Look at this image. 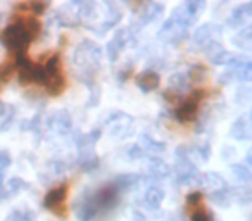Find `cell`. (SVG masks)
Returning a JSON list of instances; mask_svg holds the SVG:
<instances>
[{
	"label": "cell",
	"instance_id": "6da1fadb",
	"mask_svg": "<svg viewBox=\"0 0 252 221\" xmlns=\"http://www.w3.org/2000/svg\"><path fill=\"white\" fill-rule=\"evenodd\" d=\"M0 42L2 45H5L9 50L18 54H25V50L30 47L32 43V36L26 32V26L23 19H18V21L11 23L4 28V32L0 33Z\"/></svg>",
	"mask_w": 252,
	"mask_h": 221
},
{
	"label": "cell",
	"instance_id": "7a4b0ae2",
	"mask_svg": "<svg viewBox=\"0 0 252 221\" xmlns=\"http://www.w3.org/2000/svg\"><path fill=\"white\" fill-rule=\"evenodd\" d=\"M102 59V50L92 40H83L80 45L74 49L73 63L83 71H95Z\"/></svg>",
	"mask_w": 252,
	"mask_h": 221
},
{
	"label": "cell",
	"instance_id": "3957f363",
	"mask_svg": "<svg viewBox=\"0 0 252 221\" xmlns=\"http://www.w3.org/2000/svg\"><path fill=\"white\" fill-rule=\"evenodd\" d=\"M119 195H121V192H119L112 183L104 185L100 190H97V192L94 193V200H95V206H97L98 216H102V214L114 209L119 202Z\"/></svg>",
	"mask_w": 252,
	"mask_h": 221
},
{
	"label": "cell",
	"instance_id": "277c9868",
	"mask_svg": "<svg viewBox=\"0 0 252 221\" xmlns=\"http://www.w3.org/2000/svg\"><path fill=\"white\" fill-rule=\"evenodd\" d=\"M105 125L109 126V135L114 138H125L133 131V120L125 113H114Z\"/></svg>",
	"mask_w": 252,
	"mask_h": 221
},
{
	"label": "cell",
	"instance_id": "5b68a950",
	"mask_svg": "<svg viewBox=\"0 0 252 221\" xmlns=\"http://www.w3.org/2000/svg\"><path fill=\"white\" fill-rule=\"evenodd\" d=\"M66 197H67V185L63 183V185L54 187V189H50L49 192L45 193L43 206L49 211H52V213L64 216V214H66V211H64V200H66Z\"/></svg>",
	"mask_w": 252,
	"mask_h": 221
},
{
	"label": "cell",
	"instance_id": "8992f818",
	"mask_svg": "<svg viewBox=\"0 0 252 221\" xmlns=\"http://www.w3.org/2000/svg\"><path fill=\"white\" fill-rule=\"evenodd\" d=\"M175 178L180 185H190V183L200 182V173L197 166H193V162H190L189 159H178L175 166Z\"/></svg>",
	"mask_w": 252,
	"mask_h": 221
},
{
	"label": "cell",
	"instance_id": "52a82bcc",
	"mask_svg": "<svg viewBox=\"0 0 252 221\" xmlns=\"http://www.w3.org/2000/svg\"><path fill=\"white\" fill-rule=\"evenodd\" d=\"M74 214L80 221H92L95 218H98L97 206H95L94 193L85 192L80 199L76 200V206H74Z\"/></svg>",
	"mask_w": 252,
	"mask_h": 221
},
{
	"label": "cell",
	"instance_id": "ba28073f",
	"mask_svg": "<svg viewBox=\"0 0 252 221\" xmlns=\"http://www.w3.org/2000/svg\"><path fill=\"white\" fill-rule=\"evenodd\" d=\"M221 30L216 25H202L195 30L193 33V47L195 49H206L211 42H216V38L220 36Z\"/></svg>",
	"mask_w": 252,
	"mask_h": 221
},
{
	"label": "cell",
	"instance_id": "9c48e42d",
	"mask_svg": "<svg viewBox=\"0 0 252 221\" xmlns=\"http://www.w3.org/2000/svg\"><path fill=\"white\" fill-rule=\"evenodd\" d=\"M131 40V30L130 28H121L116 32L114 38L109 42L107 45V56L111 61H116L118 59V56L123 52V50L128 47V43H130Z\"/></svg>",
	"mask_w": 252,
	"mask_h": 221
},
{
	"label": "cell",
	"instance_id": "30bf717a",
	"mask_svg": "<svg viewBox=\"0 0 252 221\" xmlns=\"http://www.w3.org/2000/svg\"><path fill=\"white\" fill-rule=\"evenodd\" d=\"M49 128L54 131L56 135H67L73 130V120H71L69 113L67 111H57L50 116L49 120Z\"/></svg>",
	"mask_w": 252,
	"mask_h": 221
},
{
	"label": "cell",
	"instance_id": "8fae6325",
	"mask_svg": "<svg viewBox=\"0 0 252 221\" xmlns=\"http://www.w3.org/2000/svg\"><path fill=\"white\" fill-rule=\"evenodd\" d=\"M162 200H164V190H162L161 187H156V185L149 187V189L145 190L144 197H142V204H144L149 211L159 209Z\"/></svg>",
	"mask_w": 252,
	"mask_h": 221
},
{
	"label": "cell",
	"instance_id": "7c38bea8",
	"mask_svg": "<svg viewBox=\"0 0 252 221\" xmlns=\"http://www.w3.org/2000/svg\"><path fill=\"white\" fill-rule=\"evenodd\" d=\"M175 116L180 123H192V121H195L197 116H199V104L187 98V100L176 109Z\"/></svg>",
	"mask_w": 252,
	"mask_h": 221
},
{
	"label": "cell",
	"instance_id": "4fadbf2b",
	"mask_svg": "<svg viewBox=\"0 0 252 221\" xmlns=\"http://www.w3.org/2000/svg\"><path fill=\"white\" fill-rule=\"evenodd\" d=\"M204 50H206V54H207V57H209L211 63L218 64V66H221V64H226V63H230V61H231L230 52H228V50L218 42H211Z\"/></svg>",
	"mask_w": 252,
	"mask_h": 221
},
{
	"label": "cell",
	"instance_id": "5bb4252c",
	"mask_svg": "<svg viewBox=\"0 0 252 221\" xmlns=\"http://www.w3.org/2000/svg\"><path fill=\"white\" fill-rule=\"evenodd\" d=\"M230 135L237 140H249L252 135V126H251V118L249 116H240L238 120H235V123L231 125Z\"/></svg>",
	"mask_w": 252,
	"mask_h": 221
},
{
	"label": "cell",
	"instance_id": "9a60e30c",
	"mask_svg": "<svg viewBox=\"0 0 252 221\" xmlns=\"http://www.w3.org/2000/svg\"><path fill=\"white\" fill-rule=\"evenodd\" d=\"M23 189H26V182L23 178H9L7 182L0 183V202L14 197Z\"/></svg>",
	"mask_w": 252,
	"mask_h": 221
},
{
	"label": "cell",
	"instance_id": "2e32d148",
	"mask_svg": "<svg viewBox=\"0 0 252 221\" xmlns=\"http://www.w3.org/2000/svg\"><path fill=\"white\" fill-rule=\"evenodd\" d=\"M252 16V4H242L237 9H233L231 16L228 18V25H231L233 28H242L245 23L251 19Z\"/></svg>",
	"mask_w": 252,
	"mask_h": 221
},
{
	"label": "cell",
	"instance_id": "e0dca14e",
	"mask_svg": "<svg viewBox=\"0 0 252 221\" xmlns=\"http://www.w3.org/2000/svg\"><path fill=\"white\" fill-rule=\"evenodd\" d=\"M137 87L142 92H152L159 87V74L156 71H144L137 76Z\"/></svg>",
	"mask_w": 252,
	"mask_h": 221
},
{
	"label": "cell",
	"instance_id": "ac0fdd59",
	"mask_svg": "<svg viewBox=\"0 0 252 221\" xmlns=\"http://www.w3.org/2000/svg\"><path fill=\"white\" fill-rule=\"evenodd\" d=\"M164 12V5L159 4V2H151V4H145L144 9L140 12V25H147L156 19L161 18V14Z\"/></svg>",
	"mask_w": 252,
	"mask_h": 221
},
{
	"label": "cell",
	"instance_id": "d6986e66",
	"mask_svg": "<svg viewBox=\"0 0 252 221\" xmlns=\"http://www.w3.org/2000/svg\"><path fill=\"white\" fill-rule=\"evenodd\" d=\"M138 145H140V149L144 151V154H162V152L166 151V144H162V142H158L154 140L152 137H149V135H142L140 137V142H138Z\"/></svg>",
	"mask_w": 252,
	"mask_h": 221
},
{
	"label": "cell",
	"instance_id": "ffe728a7",
	"mask_svg": "<svg viewBox=\"0 0 252 221\" xmlns=\"http://www.w3.org/2000/svg\"><path fill=\"white\" fill-rule=\"evenodd\" d=\"M200 183L202 187H206L211 192H216V190H221L226 187V182L223 180V176L220 173H206V175H200Z\"/></svg>",
	"mask_w": 252,
	"mask_h": 221
},
{
	"label": "cell",
	"instance_id": "44dd1931",
	"mask_svg": "<svg viewBox=\"0 0 252 221\" xmlns=\"http://www.w3.org/2000/svg\"><path fill=\"white\" fill-rule=\"evenodd\" d=\"M168 88L173 92V94H176V95L183 94V92H187L190 88L189 76H187V74H183V73L173 74V76L169 78V81H168Z\"/></svg>",
	"mask_w": 252,
	"mask_h": 221
},
{
	"label": "cell",
	"instance_id": "7402d4cb",
	"mask_svg": "<svg viewBox=\"0 0 252 221\" xmlns=\"http://www.w3.org/2000/svg\"><path fill=\"white\" fill-rule=\"evenodd\" d=\"M169 173H171L169 166L161 159H152L151 164H149V175L154 180H166L169 176Z\"/></svg>",
	"mask_w": 252,
	"mask_h": 221
},
{
	"label": "cell",
	"instance_id": "603a6c76",
	"mask_svg": "<svg viewBox=\"0 0 252 221\" xmlns=\"http://www.w3.org/2000/svg\"><path fill=\"white\" fill-rule=\"evenodd\" d=\"M12 121H14V107L9 104H0V131L9 130Z\"/></svg>",
	"mask_w": 252,
	"mask_h": 221
},
{
	"label": "cell",
	"instance_id": "cb8c5ba5",
	"mask_svg": "<svg viewBox=\"0 0 252 221\" xmlns=\"http://www.w3.org/2000/svg\"><path fill=\"white\" fill-rule=\"evenodd\" d=\"M107 7H109V12H107V18H105L104 23H102V32H107V30L114 28L123 18L121 11H119L114 4H107Z\"/></svg>",
	"mask_w": 252,
	"mask_h": 221
},
{
	"label": "cell",
	"instance_id": "d4e9b609",
	"mask_svg": "<svg viewBox=\"0 0 252 221\" xmlns=\"http://www.w3.org/2000/svg\"><path fill=\"white\" fill-rule=\"evenodd\" d=\"M209 197L214 204H218V206H221V207H226L228 204L233 200V193H231V189H228V187H224V189H221V190H216V192H211Z\"/></svg>",
	"mask_w": 252,
	"mask_h": 221
},
{
	"label": "cell",
	"instance_id": "484cf974",
	"mask_svg": "<svg viewBox=\"0 0 252 221\" xmlns=\"http://www.w3.org/2000/svg\"><path fill=\"white\" fill-rule=\"evenodd\" d=\"M138 182H140V176L138 175H121L112 182V185H114L119 192H123V190L131 189L133 185H137Z\"/></svg>",
	"mask_w": 252,
	"mask_h": 221
},
{
	"label": "cell",
	"instance_id": "4316f807",
	"mask_svg": "<svg viewBox=\"0 0 252 221\" xmlns=\"http://www.w3.org/2000/svg\"><path fill=\"white\" fill-rule=\"evenodd\" d=\"M233 42H235V45L237 47H240V49H245V50H249L251 49V45H252V33H251V28L249 26H245L244 30H240L238 32V35L233 38Z\"/></svg>",
	"mask_w": 252,
	"mask_h": 221
},
{
	"label": "cell",
	"instance_id": "83f0119b",
	"mask_svg": "<svg viewBox=\"0 0 252 221\" xmlns=\"http://www.w3.org/2000/svg\"><path fill=\"white\" fill-rule=\"evenodd\" d=\"M45 87H47V92H49L50 95H59L61 92L64 90V78H63V74L49 78V80L45 81Z\"/></svg>",
	"mask_w": 252,
	"mask_h": 221
},
{
	"label": "cell",
	"instance_id": "f1b7e54d",
	"mask_svg": "<svg viewBox=\"0 0 252 221\" xmlns=\"http://www.w3.org/2000/svg\"><path fill=\"white\" fill-rule=\"evenodd\" d=\"M231 175L237 178V182L240 183H249L251 182V169L245 164H233L231 166Z\"/></svg>",
	"mask_w": 252,
	"mask_h": 221
},
{
	"label": "cell",
	"instance_id": "f546056e",
	"mask_svg": "<svg viewBox=\"0 0 252 221\" xmlns=\"http://www.w3.org/2000/svg\"><path fill=\"white\" fill-rule=\"evenodd\" d=\"M78 5H80V12L78 14L81 18H85L87 21L97 18V9H98L97 4H94V2H83V4H78Z\"/></svg>",
	"mask_w": 252,
	"mask_h": 221
},
{
	"label": "cell",
	"instance_id": "4dcf8cb0",
	"mask_svg": "<svg viewBox=\"0 0 252 221\" xmlns=\"http://www.w3.org/2000/svg\"><path fill=\"white\" fill-rule=\"evenodd\" d=\"M80 164H81V169L83 171H94L97 169L98 166V158L92 152V154H83L80 159Z\"/></svg>",
	"mask_w": 252,
	"mask_h": 221
},
{
	"label": "cell",
	"instance_id": "1f68e13d",
	"mask_svg": "<svg viewBox=\"0 0 252 221\" xmlns=\"http://www.w3.org/2000/svg\"><path fill=\"white\" fill-rule=\"evenodd\" d=\"M25 26H26V32L30 33V36H32V40L35 38L36 35L40 33V28H42V25H40V21L36 18H33V16H30V18L25 19Z\"/></svg>",
	"mask_w": 252,
	"mask_h": 221
},
{
	"label": "cell",
	"instance_id": "d6a6232c",
	"mask_svg": "<svg viewBox=\"0 0 252 221\" xmlns=\"http://www.w3.org/2000/svg\"><path fill=\"white\" fill-rule=\"evenodd\" d=\"M207 74V69L202 66V64H195V66H192V69H190V78H192V81H202L204 78H206Z\"/></svg>",
	"mask_w": 252,
	"mask_h": 221
},
{
	"label": "cell",
	"instance_id": "836d02e7",
	"mask_svg": "<svg viewBox=\"0 0 252 221\" xmlns=\"http://www.w3.org/2000/svg\"><path fill=\"white\" fill-rule=\"evenodd\" d=\"M9 166H11V156L5 151H0V183L4 180L5 171L9 169Z\"/></svg>",
	"mask_w": 252,
	"mask_h": 221
},
{
	"label": "cell",
	"instance_id": "e575fe53",
	"mask_svg": "<svg viewBox=\"0 0 252 221\" xmlns=\"http://www.w3.org/2000/svg\"><path fill=\"white\" fill-rule=\"evenodd\" d=\"M190 221H211V216L206 209H202V206L197 207V211H193Z\"/></svg>",
	"mask_w": 252,
	"mask_h": 221
},
{
	"label": "cell",
	"instance_id": "d590c367",
	"mask_svg": "<svg viewBox=\"0 0 252 221\" xmlns=\"http://www.w3.org/2000/svg\"><path fill=\"white\" fill-rule=\"evenodd\" d=\"M144 156H145L144 151H142L140 145H138V144L131 145V147L128 149V158H130V159H142Z\"/></svg>",
	"mask_w": 252,
	"mask_h": 221
},
{
	"label": "cell",
	"instance_id": "8d00e7d4",
	"mask_svg": "<svg viewBox=\"0 0 252 221\" xmlns=\"http://www.w3.org/2000/svg\"><path fill=\"white\" fill-rule=\"evenodd\" d=\"M200 199H202V193H200V192L189 193V197H187V204H189V206H195V207H199V206H197V204L200 202Z\"/></svg>",
	"mask_w": 252,
	"mask_h": 221
},
{
	"label": "cell",
	"instance_id": "74e56055",
	"mask_svg": "<svg viewBox=\"0 0 252 221\" xmlns=\"http://www.w3.org/2000/svg\"><path fill=\"white\" fill-rule=\"evenodd\" d=\"M18 221H36V216L32 211H21V216H19Z\"/></svg>",
	"mask_w": 252,
	"mask_h": 221
},
{
	"label": "cell",
	"instance_id": "f35d334b",
	"mask_svg": "<svg viewBox=\"0 0 252 221\" xmlns=\"http://www.w3.org/2000/svg\"><path fill=\"white\" fill-rule=\"evenodd\" d=\"M19 216H21V211L16 209V211H12V213L9 214L7 218H5V221H18V220H19Z\"/></svg>",
	"mask_w": 252,
	"mask_h": 221
},
{
	"label": "cell",
	"instance_id": "ab89813d",
	"mask_svg": "<svg viewBox=\"0 0 252 221\" xmlns=\"http://www.w3.org/2000/svg\"><path fill=\"white\" fill-rule=\"evenodd\" d=\"M168 221H182V216H180V214H169Z\"/></svg>",
	"mask_w": 252,
	"mask_h": 221
},
{
	"label": "cell",
	"instance_id": "60d3db41",
	"mask_svg": "<svg viewBox=\"0 0 252 221\" xmlns=\"http://www.w3.org/2000/svg\"><path fill=\"white\" fill-rule=\"evenodd\" d=\"M133 221H145L144 214H142V213H135L133 214Z\"/></svg>",
	"mask_w": 252,
	"mask_h": 221
}]
</instances>
